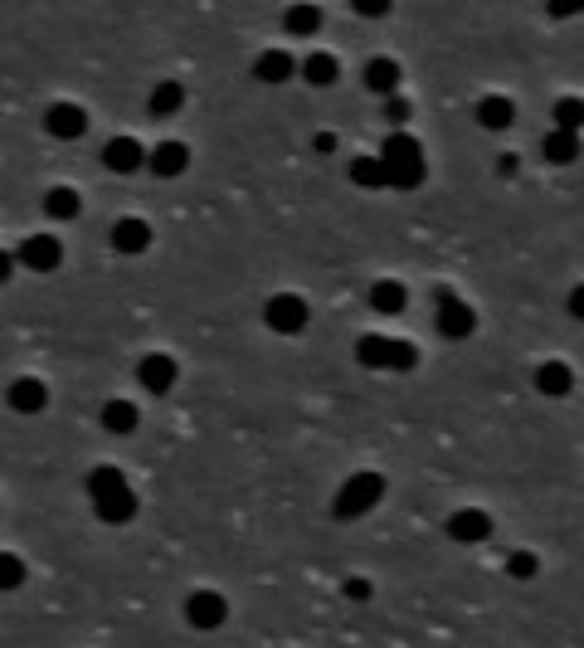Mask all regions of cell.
I'll return each instance as SVG.
<instances>
[{
    "mask_svg": "<svg viewBox=\"0 0 584 648\" xmlns=\"http://www.w3.org/2000/svg\"><path fill=\"white\" fill-rule=\"evenodd\" d=\"M88 497H93L98 522H108V527H127L137 517V493H132V483L117 463H98L88 473Z\"/></svg>",
    "mask_w": 584,
    "mask_h": 648,
    "instance_id": "6da1fadb",
    "label": "cell"
},
{
    "mask_svg": "<svg viewBox=\"0 0 584 648\" xmlns=\"http://www.w3.org/2000/svg\"><path fill=\"white\" fill-rule=\"evenodd\" d=\"M380 161H385V186L390 191H414L424 181V147L409 132H390L385 147H380Z\"/></svg>",
    "mask_w": 584,
    "mask_h": 648,
    "instance_id": "7a4b0ae2",
    "label": "cell"
},
{
    "mask_svg": "<svg viewBox=\"0 0 584 648\" xmlns=\"http://www.w3.org/2000/svg\"><path fill=\"white\" fill-rule=\"evenodd\" d=\"M380 497H385V478L375 468H361V473H351L341 483V493L331 497V517L336 522H361L365 512L380 507Z\"/></svg>",
    "mask_w": 584,
    "mask_h": 648,
    "instance_id": "3957f363",
    "label": "cell"
},
{
    "mask_svg": "<svg viewBox=\"0 0 584 648\" xmlns=\"http://www.w3.org/2000/svg\"><path fill=\"white\" fill-rule=\"evenodd\" d=\"M356 361L365 371H414L419 366V346L395 342V337H361L356 342Z\"/></svg>",
    "mask_w": 584,
    "mask_h": 648,
    "instance_id": "277c9868",
    "label": "cell"
},
{
    "mask_svg": "<svg viewBox=\"0 0 584 648\" xmlns=\"http://www.w3.org/2000/svg\"><path fill=\"white\" fill-rule=\"evenodd\" d=\"M307 303L297 298V293H278V298H268L263 307V322H268V332H278V337H297L302 327H307Z\"/></svg>",
    "mask_w": 584,
    "mask_h": 648,
    "instance_id": "5b68a950",
    "label": "cell"
},
{
    "mask_svg": "<svg viewBox=\"0 0 584 648\" xmlns=\"http://www.w3.org/2000/svg\"><path fill=\"white\" fill-rule=\"evenodd\" d=\"M224 619H229V600H224V595H215V590H195V595L185 600V624H190V629H200V634L224 629Z\"/></svg>",
    "mask_w": 584,
    "mask_h": 648,
    "instance_id": "8992f818",
    "label": "cell"
},
{
    "mask_svg": "<svg viewBox=\"0 0 584 648\" xmlns=\"http://www.w3.org/2000/svg\"><path fill=\"white\" fill-rule=\"evenodd\" d=\"M438 332H443L448 342H468L477 332V312L463 303V298L443 293V298H438Z\"/></svg>",
    "mask_w": 584,
    "mask_h": 648,
    "instance_id": "52a82bcc",
    "label": "cell"
},
{
    "mask_svg": "<svg viewBox=\"0 0 584 648\" xmlns=\"http://www.w3.org/2000/svg\"><path fill=\"white\" fill-rule=\"evenodd\" d=\"M176 356H166V351H146L142 361H137V385L151 390V395H166V390H176Z\"/></svg>",
    "mask_w": 584,
    "mask_h": 648,
    "instance_id": "ba28073f",
    "label": "cell"
},
{
    "mask_svg": "<svg viewBox=\"0 0 584 648\" xmlns=\"http://www.w3.org/2000/svg\"><path fill=\"white\" fill-rule=\"evenodd\" d=\"M20 264L30 268V273H54V268L64 264L59 234H30V239L20 244Z\"/></svg>",
    "mask_w": 584,
    "mask_h": 648,
    "instance_id": "9c48e42d",
    "label": "cell"
},
{
    "mask_svg": "<svg viewBox=\"0 0 584 648\" xmlns=\"http://www.w3.org/2000/svg\"><path fill=\"white\" fill-rule=\"evenodd\" d=\"M448 536H453L458 546H482V541L492 536V517H487L482 507H458V512L448 517Z\"/></svg>",
    "mask_w": 584,
    "mask_h": 648,
    "instance_id": "30bf717a",
    "label": "cell"
},
{
    "mask_svg": "<svg viewBox=\"0 0 584 648\" xmlns=\"http://www.w3.org/2000/svg\"><path fill=\"white\" fill-rule=\"evenodd\" d=\"M44 127H49V137H59V142H78V137L88 132V113H83L78 103H54V108L44 113Z\"/></svg>",
    "mask_w": 584,
    "mask_h": 648,
    "instance_id": "8fae6325",
    "label": "cell"
},
{
    "mask_svg": "<svg viewBox=\"0 0 584 648\" xmlns=\"http://www.w3.org/2000/svg\"><path fill=\"white\" fill-rule=\"evenodd\" d=\"M103 166L117 171V176H132L137 166H146V147L137 137H112L108 147H103Z\"/></svg>",
    "mask_w": 584,
    "mask_h": 648,
    "instance_id": "7c38bea8",
    "label": "cell"
},
{
    "mask_svg": "<svg viewBox=\"0 0 584 648\" xmlns=\"http://www.w3.org/2000/svg\"><path fill=\"white\" fill-rule=\"evenodd\" d=\"M185 166H190L185 142H161V147H151V152H146V171H151V176H161V181L181 176Z\"/></svg>",
    "mask_w": 584,
    "mask_h": 648,
    "instance_id": "4fadbf2b",
    "label": "cell"
},
{
    "mask_svg": "<svg viewBox=\"0 0 584 648\" xmlns=\"http://www.w3.org/2000/svg\"><path fill=\"white\" fill-rule=\"evenodd\" d=\"M297 74V59H292L288 49H263L254 59V78L258 83H268V88H278V83H288Z\"/></svg>",
    "mask_w": 584,
    "mask_h": 648,
    "instance_id": "5bb4252c",
    "label": "cell"
},
{
    "mask_svg": "<svg viewBox=\"0 0 584 648\" xmlns=\"http://www.w3.org/2000/svg\"><path fill=\"white\" fill-rule=\"evenodd\" d=\"M112 249L117 254H146L151 249V225L146 220H117L112 225Z\"/></svg>",
    "mask_w": 584,
    "mask_h": 648,
    "instance_id": "9a60e30c",
    "label": "cell"
},
{
    "mask_svg": "<svg viewBox=\"0 0 584 648\" xmlns=\"http://www.w3.org/2000/svg\"><path fill=\"white\" fill-rule=\"evenodd\" d=\"M536 390H541L546 400H565V395L575 390V371H570L565 361H546V366L536 371Z\"/></svg>",
    "mask_w": 584,
    "mask_h": 648,
    "instance_id": "2e32d148",
    "label": "cell"
},
{
    "mask_svg": "<svg viewBox=\"0 0 584 648\" xmlns=\"http://www.w3.org/2000/svg\"><path fill=\"white\" fill-rule=\"evenodd\" d=\"M365 303H370V312H385V317H395V312H404L409 293H404V283H395V278H380V283H370Z\"/></svg>",
    "mask_w": 584,
    "mask_h": 648,
    "instance_id": "e0dca14e",
    "label": "cell"
},
{
    "mask_svg": "<svg viewBox=\"0 0 584 648\" xmlns=\"http://www.w3.org/2000/svg\"><path fill=\"white\" fill-rule=\"evenodd\" d=\"M49 405V390H44V381H35V376H20V381L10 385V410H20V415H39Z\"/></svg>",
    "mask_w": 584,
    "mask_h": 648,
    "instance_id": "ac0fdd59",
    "label": "cell"
},
{
    "mask_svg": "<svg viewBox=\"0 0 584 648\" xmlns=\"http://www.w3.org/2000/svg\"><path fill=\"white\" fill-rule=\"evenodd\" d=\"M365 88L380 93V98H395L400 93V64L395 59H370L365 64Z\"/></svg>",
    "mask_w": 584,
    "mask_h": 648,
    "instance_id": "d6986e66",
    "label": "cell"
},
{
    "mask_svg": "<svg viewBox=\"0 0 584 648\" xmlns=\"http://www.w3.org/2000/svg\"><path fill=\"white\" fill-rule=\"evenodd\" d=\"M297 74L307 78L312 88H331V83H336V74H341V64H336V54L317 49V54H307V59L297 64Z\"/></svg>",
    "mask_w": 584,
    "mask_h": 648,
    "instance_id": "ffe728a7",
    "label": "cell"
},
{
    "mask_svg": "<svg viewBox=\"0 0 584 648\" xmlns=\"http://www.w3.org/2000/svg\"><path fill=\"white\" fill-rule=\"evenodd\" d=\"M146 108H151V117H176L185 108V88L176 83V78H161V83L151 88Z\"/></svg>",
    "mask_w": 584,
    "mask_h": 648,
    "instance_id": "44dd1931",
    "label": "cell"
},
{
    "mask_svg": "<svg viewBox=\"0 0 584 648\" xmlns=\"http://www.w3.org/2000/svg\"><path fill=\"white\" fill-rule=\"evenodd\" d=\"M541 152H546L550 166H575V161L584 156L580 132H550L546 142H541Z\"/></svg>",
    "mask_w": 584,
    "mask_h": 648,
    "instance_id": "7402d4cb",
    "label": "cell"
},
{
    "mask_svg": "<svg viewBox=\"0 0 584 648\" xmlns=\"http://www.w3.org/2000/svg\"><path fill=\"white\" fill-rule=\"evenodd\" d=\"M511 117H516V108H511V98H502V93H487V98L477 103V122H482L487 132H507Z\"/></svg>",
    "mask_w": 584,
    "mask_h": 648,
    "instance_id": "603a6c76",
    "label": "cell"
},
{
    "mask_svg": "<svg viewBox=\"0 0 584 648\" xmlns=\"http://www.w3.org/2000/svg\"><path fill=\"white\" fill-rule=\"evenodd\" d=\"M137 424H142V415H137L132 400H108V405H103V429H108V434H132Z\"/></svg>",
    "mask_w": 584,
    "mask_h": 648,
    "instance_id": "cb8c5ba5",
    "label": "cell"
},
{
    "mask_svg": "<svg viewBox=\"0 0 584 648\" xmlns=\"http://www.w3.org/2000/svg\"><path fill=\"white\" fill-rule=\"evenodd\" d=\"M351 186H361V191H385V161H380V156H356V161H351Z\"/></svg>",
    "mask_w": 584,
    "mask_h": 648,
    "instance_id": "d4e9b609",
    "label": "cell"
},
{
    "mask_svg": "<svg viewBox=\"0 0 584 648\" xmlns=\"http://www.w3.org/2000/svg\"><path fill=\"white\" fill-rule=\"evenodd\" d=\"M78 210H83V200L73 186H54V191L44 195V215L49 220H78Z\"/></svg>",
    "mask_w": 584,
    "mask_h": 648,
    "instance_id": "484cf974",
    "label": "cell"
},
{
    "mask_svg": "<svg viewBox=\"0 0 584 648\" xmlns=\"http://www.w3.org/2000/svg\"><path fill=\"white\" fill-rule=\"evenodd\" d=\"M283 30L288 35H317L322 30V10L317 5H292L288 15H283Z\"/></svg>",
    "mask_w": 584,
    "mask_h": 648,
    "instance_id": "4316f807",
    "label": "cell"
},
{
    "mask_svg": "<svg viewBox=\"0 0 584 648\" xmlns=\"http://www.w3.org/2000/svg\"><path fill=\"white\" fill-rule=\"evenodd\" d=\"M550 117H555V132H580L584 127V98H560V103L550 108Z\"/></svg>",
    "mask_w": 584,
    "mask_h": 648,
    "instance_id": "83f0119b",
    "label": "cell"
},
{
    "mask_svg": "<svg viewBox=\"0 0 584 648\" xmlns=\"http://www.w3.org/2000/svg\"><path fill=\"white\" fill-rule=\"evenodd\" d=\"M25 585V561L15 551H0V595L5 590H20Z\"/></svg>",
    "mask_w": 584,
    "mask_h": 648,
    "instance_id": "f1b7e54d",
    "label": "cell"
},
{
    "mask_svg": "<svg viewBox=\"0 0 584 648\" xmlns=\"http://www.w3.org/2000/svg\"><path fill=\"white\" fill-rule=\"evenodd\" d=\"M409 117H414L409 98H400V93H395V98H385V122H390L395 132H404V122H409Z\"/></svg>",
    "mask_w": 584,
    "mask_h": 648,
    "instance_id": "f546056e",
    "label": "cell"
},
{
    "mask_svg": "<svg viewBox=\"0 0 584 648\" xmlns=\"http://www.w3.org/2000/svg\"><path fill=\"white\" fill-rule=\"evenodd\" d=\"M507 571L516 575V580H531V575L541 571V561H536L531 551H516V556H511V561H507Z\"/></svg>",
    "mask_w": 584,
    "mask_h": 648,
    "instance_id": "4dcf8cb0",
    "label": "cell"
},
{
    "mask_svg": "<svg viewBox=\"0 0 584 648\" xmlns=\"http://www.w3.org/2000/svg\"><path fill=\"white\" fill-rule=\"evenodd\" d=\"M370 595H375V585H370V580H361V575H351V580H346V600H356V605H361V600H370Z\"/></svg>",
    "mask_w": 584,
    "mask_h": 648,
    "instance_id": "1f68e13d",
    "label": "cell"
},
{
    "mask_svg": "<svg viewBox=\"0 0 584 648\" xmlns=\"http://www.w3.org/2000/svg\"><path fill=\"white\" fill-rule=\"evenodd\" d=\"M356 15H365V20H380V15H390V5H385V0H356Z\"/></svg>",
    "mask_w": 584,
    "mask_h": 648,
    "instance_id": "d6a6232c",
    "label": "cell"
},
{
    "mask_svg": "<svg viewBox=\"0 0 584 648\" xmlns=\"http://www.w3.org/2000/svg\"><path fill=\"white\" fill-rule=\"evenodd\" d=\"M565 312H570L575 322H584V283H580V288H570V303H565Z\"/></svg>",
    "mask_w": 584,
    "mask_h": 648,
    "instance_id": "836d02e7",
    "label": "cell"
},
{
    "mask_svg": "<svg viewBox=\"0 0 584 648\" xmlns=\"http://www.w3.org/2000/svg\"><path fill=\"white\" fill-rule=\"evenodd\" d=\"M312 147H317V152H336V132H317Z\"/></svg>",
    "mask_w": 584,
    "mask_h": 648,
    "instance_id": "e575fe53",
    "label": "cell"
},
{
    "mask_svg": "<svg viewBox=\"0 0 584 648\" xmlns=\"http://www.w3.org/2000/svg\"><path fill=\"white\" fill-rule=\"evenodd\" d=\"M10 273H15V254L0 249V283H10Z\"/></svg>",
    "mask_w": 584,
    "mask_h": 648,
    "instance_id": "d590c367",
    "label": "cell"
},
{
    "mask_svg": "<svg viewBox=\"0 0 584 648\" xmlns=\"http://www.w3.org/2000/svg\"><path fill=\"white\" fill-rule=\"evenodd\" d=\"M584 5H550V15H555V20H565V15H580Z\"/></svg>",
    "mask_w": 584,
    "mask_h": 648,
    "instance_id": "8d00e7d4",
    "label": "cell"
},
{
    "mask_svg": "<svg viewBox=\"0 0 584 648\" xmlns=\"http://www.w3.org/2000/svg\"><path fill=\"white\" fill-rule=\"evenodd\" d=\"M497 171H502V176H516V156H502V161H497Z\"/></svg>",
    "mask_w": 584,
    "mask_h": 648,
    "instance_id": "74e56055",
    "label": "cell"
}]
</instances>
